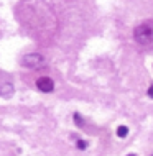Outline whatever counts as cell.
I'll list each match as a JSON object with an SVG mask.
<instances>
[{"label": "cell", "mask_w": 153, "mask_h": 156, "mask_svg": "<svg viewBox=\"0 0 153 156\" xmlns=\"http://www.w3.org/2000/svg\"><path fill=\"white\" fill-rule=\"evenodd\" d=\"M15 87H13V82L12 79L8 77V74L5 73H0V95L2 97H10L13 94Z\"/></svg>", "instance_id": "obj_3"}, {"label": "cell", "mask_w": 153, "mask_h": 156, "mask_svg": "<svg viewBox=\"0 0 153 156\" xmlns=\"http://www.w3.org/2000/svg\"><path fill=\"white\" fill-rule=\"evenodd\" d=\"M133 36H135V41H137L138 44L147 46L153 41V28L150 25H140V27L135 28Z\"/></svg>", "instance_id": "obj_1"}, {"label": "cell", "mask_w": 153, "mask_h": 156, "mask_svg": "<svg viewBox=\"0 0 153 156\" xmlns=\"http://www.w3.org/2000/svg\"><path fill=\"white\" fill-rule=\"evenodd\" d=\"M147 94H148V97H151V99H153V84L148 87V92H147Z\"/></svg>", "instance_id": "obj_8"}, {"label": "cell", "mask_w": 153, "mask_h": 156, "mask_svg": "<svg viewBox=\"0 0 153 156\" xmlns=\"http://www.w3.org/2000/svg\"><path fill=\"white\" fill-rule=\"evenodd\" d=\"M76 146H78L79 150H86V148H87V141H84V140H78V141H76Z\"/></svg>", "instance_id": "obj_7"}, {"label": "cell", "mask_w": 153, "mask_h": 156, "mask_svg": "<svg viewBox=\"0 0 153 156\" xmlns=\"http://www.w3.org/2000/svg\"><path fill=\"white\" fill-rule=\"evenodd\" d=\"M151 156H153V154H151Z\"/></svg>", "instance_id": "obj_10"}, {"label": "cell", "mask_w": 153, "mask_h": 156, "mask_svg": "<svg viewBox=\"0 0 153 156\" xmlns=\"http://www.w3.org/2000/svg\"><path fill=\"white\" fill-rule=\"evenodd\" d=\"M74 123L78 125V126H82L84 125V120H82V117H81L79 113H74Z\"/></svg>", "instance_id": "obj_6"}, {"label": "cell", "mask_w": 153, "mask_h": 156, "mask_svg": "<svg viewBox=\"0 0 153 156\" xmlns=\"http://www.w3.org/2000/svg\"><path fill=\"white\" fill-rule=\"evenodd\" d=\"M127 156H137V154H133V153H130V154H127Z\"/></svg>", "instance_id": "obj_9"}, {"label": "cell", "mask_w": 153, "mask_h": 156, "mask_svg": "<svg viewBox=\"0 0 153 156\" xmlns=\"http://www.w3.org/2000/svg\"><path fill=\"white\" fill-rule=\"evenodd\" d=\"M22 64L30 69H38V67L45 66V58L40 53H28L22 58Z\"/></svg>", "instance_id": "obj_2"}, {"label": "cell", "mask_w": 153, "mask_h": 156, "mask_svg": "<svg viewBox=\"0 0 153 156\" xmlns=\"http://www.w3.org/2000/svg\"><path fill=\"white\" fill-rule=\"evenodd\" d=\"M36 89L40 92H43V94H49V92L54 90V82L53 79L49 77H40L36 81Z\"/></svg>", "instance_id": "obj_4"}, {"label": "cell", "mask_w": 153, "mask_h": 156, "mask_svg": "<svg viewBox=\"0 0 153 156\" xmlns=\"http://www.w3.org/2000/svg\"><path fill=\"white\" fill-rule=\"evenodd\" d=\"M127 135H129V128H127V126L122 125V126H118V128H117V136L118 138H125Z\"/></svg>", "instance_id": "obj_5"}]
</instances>
